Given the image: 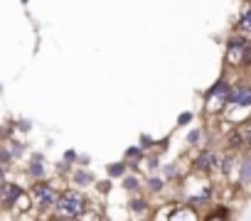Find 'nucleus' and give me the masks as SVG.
<instances>
[{
  "instance_id": "obj_1",
  "label": "nucleus",
  "mask_w": 251,
  "mask_h": 221,
  "mask_svg": "<svg viewBox=\"0 0 251 221\" xmlns=\"http://www.w3.org/2000/svg\"><path fill=\"white\" fill-rule=\"evenodd\" d=\"M84 197L79 194V192H74V189H67L64 194H59L57 197V206H59V211L62 214H67V216H79L81 211H84Z\"/></svg>"
},
{
  "instance_id": "obj_2",
  "label": "nucleus",
  "mask_w": 251,
  "mask_h": 221,
  "mask_svg": "<svg viewBox=\"0 0 251 221\" xmlns=\"http://www.w3.org/2000/svg\"><path fill=\"white\" fill-rule=\"evenodd\" d=\"M32 197H35V201H37V206L40 209H52L54 204H57V192L50 187V184H35V189H32Z\"/></svg>"
},
{
  "instance_id": "obj_3",
  "label": "nucleus",
  "mask_w": 251,
  "mask_h": 221,
  "mask_svg": "<svg viewBox=\"0 0 251 221\" xmlns=\"http://www.w3.org/2000/svg\"><path fill=\"white\" fill-rule=\"evenodd\" d=\"M226 101L229 103H236V106H251V86H234L229 88L226 93Z\"/></svg>"
},
{
  "instance_id": "obj_4",
  "label": "nucleus",
  "mask_w": 251,
  "mask_h": 221,
  "mask_svg": "<svg viewBox=\"0 0 251 221\" xmlns=\"http://www.w3.org/2000/svg\"><path fill=\"white\" fill-rule=\"evenodd\" d=\"M20 194H23V189L18 184H3V182H0V204L13 206L20 199Z\"/></svg>"
},
{
  "instance_id": "obj_5",
  "label": "nucleus",
  "mask_w": 251,
  "mask_h": 221,
  "mask_svg": "<svg viewBox=\"0 0 251 221\" xmlns=\"http://www.w3.org/2000/svg\"><path fill=\"white\" fill-rule=\"evenodd\" d=\"M217 155L212 153V150H202L200 155H197V160H195V167L197 170H212V167H217Z\"/></svg>"
},
{
  "instance_id": "obj_6",
  "label": "nucleus",
  "mask_w": 251,
  "mask_h": 221,
  "mask_svg": "<svg viewBox=\"0 0 251 221\" xmlns=\"http://www.w3.org/2000/svg\"><path fill=\"white\" fill-rule=\"evenodd\" d=\"M226 93H229V86L226 81H217L209 91V98H219V101H226Z\"/></svg>"
},
{
  "instance_id": "obj_7",
  "label": "nucleus",
  "mask_w": 251,
  "mask_h": 221,
  "mask_svg": "<svg viewBox=\"0 0 251 221\" xmlns=\"http://www.w3.org/2000/svg\"><path fill=\"white\" fill-rule=\"evenodd\" d=\"M241 30H246V32H251V3L244 8V13H241Z\"/></svg>"
},
{
  "instance_id": "obj_8",
  "label": "nucleus",
  "mask_w": 251,
  "mask_h": 221,
  "mask_svg": "<svg viewBox=\"0 0 251 221\" xmlns=\"http://www.w3.org/2000/svg\"><path fill=\"white\" fill-rule=\"evenodd\" d=\"M241 182H251V160L241 162Z\"/></svg>"
},
{
  "instance_id": "obj_9",
  "label": "nucleus",
  "mask_w": 251,
  "mask_h": 221,
  "mask_svg": "<svg viewBox=\"0 0 251 221\" xmlns=\"http://www.w3.org/2000/svg\"><path fill=\"white\" fill-rule=\"evenodd\" d=\"M123 172H126V170H123V165H121V162H118V165H111V167H108V175H111V177H121Z\"/></svg>"
},
{
  "instance_id": "obj_10",
  "label": "nucleus",
  "mask_w": 251,
  "mask_h": 221,
  "mask_svg": "<svg viewBox=\"0 0 251 221\" xmlns=\"http://www.w3.org/2000/svg\"><path fill=\"white\" fill-rule=\"evenodd\" d=\"M32 175H35V177H42V175H45V167H42L40 162H35V165H32Z\"/></svg>"
},
{
  "instance_id": "obj_11",
  "label": "nucleus",
  "mask_w": 251,
  "mask_h": 221,
  "mask_svg": "<svg viewBox=\"0 0 251 221\" xmlns=\"http://www.w3.org/2000/svg\"><path fill=\"white\" fill-rule=\"evenodd\" d=\"M123 187H126V189H136V187H138V179H133V177H128V179H126V182H123Z\"/></svg>"
},
{
  "instance_id": "obj_12",
  "label": "nucleus",
  "mask_w": 251,
  "mask_h": 221,
  "mask_svg": "<svg viewBox=\"0 0 251 221\" xmlns=\"http://www.w3.org/2000/svg\"><path fill=\"white\" fill-rule=\"evenodd\" d=\"M160 187H163V182H160V179H151V189H153V192H158Z\"/></svg>"
},
{
  "instance_id": "obj_13",
  "label": "nucleus",
  "mask_w": 251,
  "mask_h": 221,
  "mask_svg": "<svg viewBox=\"0 0 251 221\" xmlns=\"http://www.w3.org/2000/svg\"><path fill=\"white\" fill-rule=\"evenodd\" d=\"M187 140H190V143H197V140H200V133H197V131H192V133H190V138H187Z\"/></svg>"
},
{
  "instance_id": "obj_14",
  "label": "nucleus",
  "mask_w": 251,
  "mask_h": 221,
  "mask_svg": "<svg viewBox=\"0 0 251 221\" xmlns=\"http://www.w3.org/2000/svg\"><path fill=\"white\" fill-rule=\"evenodd\" d=\"M131 206H133V209H136V211H143V206H146V204H143V201H141V199H138V201H133V204H131Z\"/></svg>"
},
{
  "instance_id": "obj_15",
  "label": "nucleus",
  "mask_w": 251,
  "mask_h": 221,
  "mask_svg": "<svg viewBox=\"0 0 251 221\" xmlns=\"http://www.w3.org/2000/svg\"><path fill=\"white\" fill-rule=\"evenodd\" d=\"M3 177H5V172H3V167H0V182H3Z\"/></svg>"
},
{
  "instance_id": "obj_16",
  "label": "nucleus",
  "mask_w": 251,
  "mask_h": 221,
  "mask_svg": "<svg viewBox=\"0 0 251 221\" xmlns=\"http://www.w3.org/2000/svg\"><path fill=\"white\" fill-rule=\"evenodd\" d=\"M246 138H249V143H251V128H249V133H246Z\"/></svg>"
}]
</instances>
